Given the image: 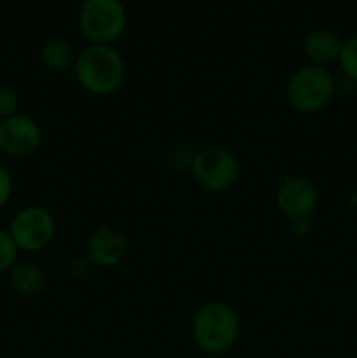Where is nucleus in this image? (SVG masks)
Segmentation results:
<instances>
[{"label":"nucleus","instance_id":"a211bd4d","mask_svg":"<svg viewBox=\"0 0 357 358\" xmlns=\"http://www.w3.org/2000/svg\"><path fill=\"white\" fill-rule=\"evenodd\" d=\"M290 231L296 236H304V234L310 233V220H293L290 222Z\"/></svg>","mask_w":357,"mask_h":358},{"label":"nucleus","instance_id":"2eb2a0df","mask_svg":"<svg viewBox=\"0 0 357 358\" xmlns=\"http://www.w3.org/2000/svg\"><path fill=\"white\" fill-rule=\"evenodd\" d=\"M20 100L13 87L0 86V121L7 117H13L18 114Z\"/></svg>","mask_w":357,"mask_h":358},{"label":"nucleus","instance_id":"4468645a","mask_svg":"<svg viewBox=\"0 0 357 358\" xmlns=\"http://www.w3.org/2000/svg\"><path fill=\"white\" fill-rule=\"evenodd\" d=\"M18 247L10 238L9 231L0 229V275L9 273L18 262Z\"/></svg>","mask_w":357,"mask_h":358},{"label":"nucleus","instance_id":"6e6552de","mask_svg":"<svg viewBox=\"0 0 357 358\" xmlns=\"http://www.w3.org/2000/svg\"><path fill=\"white\" fill-rule=\"evenodd\" d=\"M42 131L37 122L23 114L0 121V150L9 157H28L41 147Z\"/></svg>","mask_w":357,"mask_h":358},{"label":"nucleus","instance_id":"dca6fc26","mask_svg":"<svg viewBox=\"0 0 357 358\" xmlns=\"http://www.w3.org/2000/svg\"><path fill=\"white\" fill-rule=\"evenodd\" d=\"M13 189H14V184H13V177H10L9 170H7L4 164H0V208H2V206L10 199V196H13Z\"/></svg>","mask_w":357,"mask_h":358},{"label":"nucleus","instance_id":"1a4fd4ad","mask_svg":"<svg viewBox=\"0 0 357 358\" xmlns=\"http://www.w3.org/2000/svg\"><path fill=\"white\" fill-rule=\"evenodd\" d=\"M128 238L112 226H98L91 231L86 243L90 264L97 268H115L128 255Z\"/></svg>","mask_w":357,"mask_h":358},{"label":"nucleus","instance_id":"9d476101","mask_svg":"<svg viewBox=\"0 0 357 358\" xmlns=\"http://www.w3.org/2000/svg\"><path fill=\"white\" fill-rule=\"evenodd\" d=\"M342 45L343 41L335 31L318 28V30L312 31L304 41V55L310 59L312 65L324 66L338 62Z\"/></svg>","mask_w":357,"mask_h":358},{"label":"nucleus","instance_id":"ddd939ff","mask_svg":"<svg viewBox=\"0 0 357 358\" xmlns=\"http://www.w3.org/2000/svg\"><path fill=\"white\" fill-rule=\"evenodd\" d=\"M338 62L340 66H342L343 76L350 77V79L357 83V37H352L343 42Z\"/></svg>","mask_w":357,"mask_h":358},{"label":"nucleus","instance_id":"f3484780","mask_svg":"<svg viewBox=\"0 0 357 358\" xmlns=\"http://www.w3.org/2000/svg\"><path fill=\"white\" fill-rule=\"evenodd\" d=\"M356 80H352L346 76H340L338 79H335V94H340V96H349L354 90H356Z\"/></svg>","mask_w":357,"mask_h":358},{"label":"nucleus","instance_id":"6ab92c4d","mask_svg":"<svg viewBox=\"0 0 357 358\" xmlns=\"http://www.w3.org/2000/svg\"><path fill=\"white\" fill-rule=\"evenodd\" d=\"M203 358H220L219 355H205Z\"/></svg>","mask_w":357,"mask_h":358},{"label":"nucleus","instance_id":"9b49d317","mask_svg":"<svg viewBox=\"0 0 357 358\" xmlns=\"http://www.w3.org/2000/svg\"><path fill=\"white\" fill-rule=\"evenodd\" d=\"M9 282L16 294L23 297H34L44 289L46 275L37 264L16 262L9 271Z\"/></svg>","mask_w":357,"mask_h":358},{"label":"nucleus","instance_id":"423d86ee","mask_svg":"<svg viewBox=\"0 0 357 358\" xmlns=\"http://www.w3.org/2000/svg\"><path fill=\"white\" fill-rule=\"evenodd\" d=\"M9 234L18 250L41 252L48 247L56 234L52 213L44 206H24L9 224Z\"/></svg>","mask_w":357,"mask_h":358},{"label":"nucleus","instance_id":"20e7f679","mask_svg":"<svg viewBox=\"0 0 357 358\" xmlns=\"http://www.w3.org/2000/svg\"><path fill=\"white\" fill-rule=\"evenodd\" d=\"M79 28L90 44L112 45L126 28V9L121 0H84Z\"/></svg>","mask_w":357,"mask_h":358},{"label":"nucleus","instance_id":"f257e3e1","mask_svg":"<svg viewBox=\"0 0 357 358\" xmlns=\"http://www.w3.org/2000/svg\"><path fill=\"white\" fill-rule=\"evenodd\" d=\"M72 72L84 91L94 96H108L125 83L126 63L114 45L90 44L77 52Z\"/></svg>","mask_w":357,"mask_h":358},{"label":"nucleus","instance_id":"0eeeda50","mask_svg":"<svg viewBox=\"0 0 357 358\" xmlns=\"http://www.w3.org/2000/svg\"><path fill=\"white\" fill-rule=\"evenodd\" d=\"M279 212L293 220H310L318 205V191L312 180L301 175L287 177L275 194Z\"/></svg>","mask_w":357,"mask_h":358},{"label":"nucleus","instance_id":"7ed1b4c3","mask_svg":"<svg viewBox=\"0 0 357 358\" xmlns=\"http://www.w3.org/2000/svg\"><path fill=\"white\" fill-rule=\"evenodd\" d=\"M286 96L296 112L315 114L335 96V77L324 66H303L290 76Z\"/></svg>","mask_w":357,"mask_h":358},{"label":"nucleus","instance_id":"39448f33","mask_svg":"<svg viewBox=\"0 0 357 358\" xmlns=\"http://www.w3.org/2000/svg\"><path fill=\"white\" fill-rule=\"evenodd\" d=\"M191 173L203 189L210 192H224L234 185L240 175L238 159L223 147L200 149L191 159Z\"/></svg>","mask_w":357,"mask_h":358},{"label":"nucleus","instance_id":"412c9836","mask_svg":"<svg viewBox=\"0 0 357 358\" xmlns=\"http://www.w3.org/2000/svg\"><path fill=\"white\" fill-rule=\"evenodd\" d=\"M356 358H357V355H356Z\"/></svg>","mask_w":357,"mask_h":358},{"label":"nucleus","instance_id":"aec40b11","mask_svg":"<svg viewBox=\"0 0 357 358\" xmlns=\"http://www.w3.org/2000/svg\"><path fill=\"white\" fill-rule=\"evenodd\" d=\"M356 303H357V285H356Z\"/></svg>","mask_w":357,"mask_h":358},{"label":"nucleus","instance_id":"f03ea898","mask_svg":"<svg viewBox=\"0 0 357 358\" xmlns=\"http://www.w3.org/2000/svg\"><path fill=\"white\" fill-rule=\"evenodd\" d=\"M192 339L206 355H223L237 345L241 324L234 308L223 301H209L195 311Z\"/></svg>","mask_w":357,"mask_h":358},{"label":"nucleus","instance_id":"f8f14e48","mask_svg":"<svg viewBox=\"0 0 357 358\" xmlns=\"http://www.w3.org/2000/svg\"><path fill=\"white\" fill-rule=\"evenodd\" d=\"M76 59V49L63 38H51L41 49V63L51 73H63L66 70H74Z\"/></svg>","mask_w":357,"mask_h":358}]
</instances>
